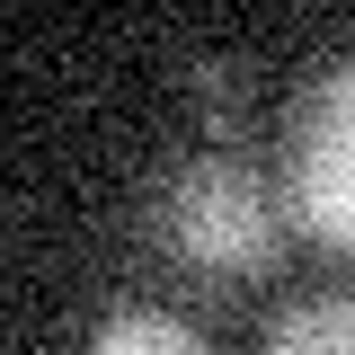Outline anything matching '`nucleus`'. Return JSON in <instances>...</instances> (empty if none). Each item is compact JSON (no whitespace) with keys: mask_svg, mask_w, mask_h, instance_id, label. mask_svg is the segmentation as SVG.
Returning <instances> with one entry per match:
<instances>
[{"mask_svg":"<svg viewBox=\"0 0 355 355\" xmlns=\"http://www.w3.org/2000/svg\"><path fill=\"white\" fill-rule=\"evenodd\" d=\"M284 196L266 187L240 151H205V160H187V169L160 187V205H151V231H160V249H169L187 275H205V284H249L266 266L284 258Z\"/></svg>","mask_w":355,"mask_h":355,"instance_id":"obj_1","label":"nucleus"},{"mask_svg":"<svg viewBox=\"0 0 355 355\" xmlns=\"http://www.w3.org/2000/svg\"><path fill=\"white\" fill-rule=\"evenodd\" d=\"M284 214L302 222L329 258H355V53L329 62L293 107L284 142Z\"/></svg>","mask_w":355,"mask_h":355,"instance_id":"obj_2","label":"nucleus"},{"mask_svg":"<svg viewBox=\"0 0 355 355\" xmlns=\"http://www.w3.org/2000/svg\"><path fill=\"white\" fill-rule=\"evenodd\" d=\"M258 355H355V293H302L266 320Z\"/></svg>","mask_w":355,"mask_h":355,"instance_id":"obj_3","label":"nucleus"},{"mask_svg":"<svg viewBox=\"0 0 355 355\" xmlns=\"http://www.w3.org/2000/svg\"><path fill=\"white\" fill-rule=\"evenodd\" d=\"M89 355H214L178 311H151V302H125L98 320V338H89Z\"/></svg>","mask_w":355,"mask_h":355,"instance_id":"obj_4","label":"nucleus"}]
</instances>
